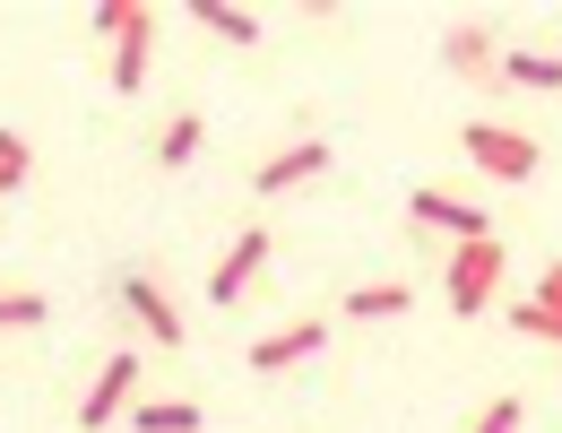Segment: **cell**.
Masks as SVG:
<instances>
[{
    "label": "cell",
    "instance_id": "1",
    "mask_svg": "<svg viewBox=\"0 0 562 433\" xmlns=\"http://www.w3.org/2000/svg\"><path fill=\"white\" fill-rule=\"evenodd\" d=\"M502 287V243H459V252H450V312H459V321H476V312H485V295Z\"/></svg>",
    "mask_w": 562,
    "mask_h": 433
},
{
    "label": "cell",
    "instance_id": "2",
    "mask_svg": "<svg viewBox=\"0 0 562 433\" xmlns=\"http://www.w3.org/2000/svg\"><path fill=\"white\" fill-rule=\"evenodd\" d=\"M459 140H468V156L485 165L493 182H528V174H537V140H528V131H502V122H468Z\"/></svg>",
    "mask_w": 562,
    "mask_h": 433
},
{
    "label": "cell",
    "instance_id": "3",
    "mask_svg": "<svg viewBox=\"0 0 562 433\" xmlns=\"http://www.w3.org/2000/svg\"><path fill=\"white\" fill-rule=\"evenodd\" d=\"M407 216H416V225H432V234H450V243H485V234H493L485 209H476V200H459V191H416V200H407Z\"/></svg>",
    "mask_w": 562,
    "mask_h": 433
},
{
    "label": "cell",
    "instance_id": "4",
    "mask_svg": "<svg viewBox=\"0 0 562 433\" xmlns=\"http://www.w3.org/2000/svg\"><path fill=\"white\" fill-rule=\"evenodd\" d=\"M131 390H139V356H113L104 373H95V390L78 399V425L95 433V425H113L122 408H131Z\"/></svg>",
    "mask_w": 562,
    "mask_h": 433
},
{
    "label": "cell",
    "instance_id": "5",
    "mask_svg": "<svg viewBox=\"0 0 562 433\" xmlns=\"http://www.w3.org/2000/svg\"><path fill=\"white\" fill-rule=\"evenodd\" d=\"M269 252H278V243H269L260 225H251V234H234V252L216 260V278H209V303H234V295L260 278V260H269Z\"/></svg>",
    "mask_w": 562,
    "mask_h": 433
},
{
    "label": "cell",
    "instance_id": "6",
    "mask_svg": "<svg viewBox=\"0 0 562 433\" xmlns=\"http://www.w3.org/2000/svg\"><path fill=\"white\" fill-rule=\"evenodd\" d=\"M321 165H329V140H294L285 156H269V165L251 174V191H269V200H278V191H294V182H312Z\"/></svg>",
    "mask_w": 562,
    "mask_h": 433
},
{
    "label": "cell",
    "instance_id": "7",
    "mask_svg": "<svg viewBox=\"0 0 562 433\" xmlns=\"http://www.w3.org/2000/svg\"><path fill=\"white\" fill-rule=\"evenodd\" d=\"M321 338H329V321H294V330H269V338L251 347V373H285V364L321 356Z\"/></svg>",
    "mask_w": 562,
    "mask_h": 433
},
{
    "label": "cell",
    "instance_id": "8",
    "mask_svg": "<svg viewBox=\"0 0 562 433\" xmlns=\"http://www.w3.org/2000/svg\"><path fill=\"white\" fill-rule=\"evenodd\" d=\"M510 330H528V338H546V347H562V260L537 278V295L510 312Z\"/></svg>",
    "mask_w": 562,
    "mask_h": 433
},
{
    "label": "cell",
    "instance_id": "9",
    "mask_svg": "<svg viewBox=\"0 0 562 433\" xmlns=\"http://www.w3.org/2000/svg\"><path fill=\"white\" fill-rule=\"evenodd\" d=\"M441 62H450L459 78H493V70H502V53H493V26H476V18H468V26H450Z\"/></svg>",
    "mask_w": 562,
    "mask_h": 433
},
{
    "label": "cell",
    "instance_id": "10",
    "mask_svg": "<svg viewBox=\"0 0 562 433\" xmlns=\"http://www.w3.org/2000/svg\"><path fill=\"white\" fill-rule=\"evenodd\" d=\"M131 312H139V330L156 347H182V312H173V295L156 287V278H131Z\"/></svg>",
    "mask_w": 562,
    "mask_h": 433
},
{
    "label": "cell",
    "instance_id": "11",
    "mask_svg": "<svg viewBox=\"0 0 562 433\" xmlns=\"http://www.w3.org/2000/svg\"><path fill=\"white\" fill-rule=\"evenodd\" d=\"M147 44H156V9H139V18H131L122 53H113V96H139V78H147Z\"/></svg>",
    "mask_w": 562,
    "mask_h": 433
},
{
    "label": "cell",
    "instance_id": "12",
    "mask_svg": "<svg viewBox=\"0 0 562 433\" xmlns=\"http://www.w3.org/2000/svg\"><path fill=\"white\" fill-rule=\"evenodd\" d=\"M416 303V287H398V278H381V287H355L347 295V321H398Z\"/></svg>",
    "mask_w": 562,
    "mask_h": 433
},
{
    "label": "cell",
    "instance_id": "13",
    "mask_svg": "<svg viewBox=\"0 0 562 433\" xmlns=\"http://www.w3.org/2000/svg\"><path fill=\"white\" fill-rule=\"evenodd\" d=\"M191 18H200L209 35H225V44H260V18H251V9H234V0H200Z\"/></svg>",
    "mask_w": 562,
    "mask_h": 433
},
{
    "label": "cell",
    "instance_id": "14",
    "mask_svg": "<svg viewBox=\"0 0 562 433\" xmlns=\"http://www.w3.org/2000/svg\"><path fill=\"white\" fill-rule=\"evenodd\" d=\"M131 425L139 433H200V408H191V399H147Z\"/></svg>",
    "mask_w": 562,
    "mask_h": 433
},
{
    "label": "cell",
    "instance_id": "15",
    "mask_svg": "<svg viewBox=\"0 0 562 433\" xmlns=\"http://www.w3.org/2000/svg\"><path fill=\"white\" fill-rule=\"evenodd\" d=\"M502 78H510V87H554L562 96V62L554 53H502Z\"/></svg>",
    "mask_w": 562,
    "mask_h": 433
},
{
    "label": "cell",
    "instance_id": "16",
    "mask_svg": "<svg viewBox=\"0 0 562 433\" xmlns=\"http://www.w3.org/2000/svg\"><path fill=\"white\" fill-rule=\"evenodd\" d=\"M35 321H44V295H26V287L0 295V330H35Z\"/></svg>",
    "mask_w": 562,
    "mask_h": 433
},
{
    "label": "cell",
    "instance_id": "17",
    "mask_svg": "<svg viewBox=\"0 0 562 433\" xmlns=\"http://www.w3.org/2000/svg\"><path fill=\"white\" fill-rule=\"evenodd\" d=\"M156 156H165V165H191V156H200V113H182V122L165 131V147H156Z\"/></svg>",
    "mask_w": 562,
    "mask_h": 433
},
{
    "label": "cell",
    "instance_id": "18",
    "mask_svg": "<svg viewBox=\"0 0 562 433\" xmlns=\"http://www.w3.org/2000/svg\"><path fill=\"white\" fill-rule=\"evenodd\" d=\"M147 0H95V26H104V35H113V44H122V35H131V18H139Z\"/></svg>",
    "mask_w": 562,
    "mask_h": 433
},
{
    "label": "cell",
    "instance_id": "19",
    "mask_svg": "<svg viewBox=\"0 0 562 433\" xmlns=\"http://www.w3.org/2000/svg\"><path fill=\"white\" fill-rule=\"evenodd\" d=\"M26 165H35V156H26V140H18V131H0V182H9V191L26 182Z\"/></svg>",
    "mask_w": 562,
    "mask_h": 433
},
{
    "label": "cell",
    "instance_id": "20",
    "mask_svg": "<svg viewBox=\"0 0 562 433\" xmlns=\"http://www.w3.org/2000/svg\"><path fill=\"white\" fill-rule=\"evenodd\" d=\"M468 433H519V399H493V408H485Z\"/></svg>",
    "mask_w": 562,
    "mask_h": 433
},
{
    "label": "cell",
    "instance_id": "21",
    "mask_svg": "<svg viewBox=\"0 0 562 433\" xmlns=\"http://www.w3.org/2000/svg\"><path fill=\"white\" fill-rule=\"evenodd\" d=\"M554 62H562V44H554Z\"/></svg>",
    "mask_w": 562,
    "mask_h": 433
},
{
    "label": "cell",
    "instance_id": "22",
    "mask_svg": "<svg viewBox=\"0 0 562 433\" xmlns=\"http://www.w3.org/2000/svg\"><path fill=\"white\" fill-rule=\"evenodd\" d=\"M0 191H9V182H0Z\"/></svg>",
    "mask_w": 562,
    "mask_h": 433
}]
</instances>
